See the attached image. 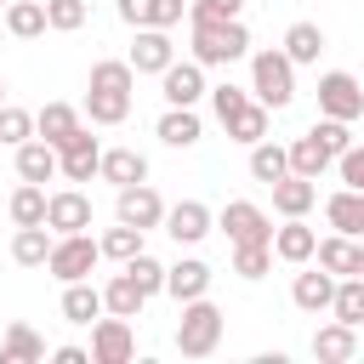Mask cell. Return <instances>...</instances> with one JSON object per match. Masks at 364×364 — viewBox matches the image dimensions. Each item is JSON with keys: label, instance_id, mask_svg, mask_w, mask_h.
Here are the masks:
<instances>
[{"label": "cell", "instance_id": "obj_1", "mask_svg": "<svg viewBox=\"0 0 364 364\" xmlns=\"http://www.w3.org/2000/svg\"><path fill=\"white\" fill-rule=\"evenodd\" d=\"M131 102H136V68L125 57L91 63V80H85V114H91V125H125Z\"/></svg>", "mask_w": 364, "mask_h": 364}, {"label": "cell", "instance_id": "obj_2", "mask_svg": "<svg viewBox=\"0 0 364 364\" xmlns=\"http://www.w3.org/2000/svg\"><path fill=\"white\" fill-rule=\"evenodd\" d=\"M188 23H193V63L199 68H222V63L250 57V34L239 17H188Z\"/></svg>", "mask_w": 364, "mask_h": 364}, {"label": "cell", "instance_id": "obj_3", "mask_svg": "<svg viewBox=\"0 0 364 364\" xmlns=\"http://www.w3.org/2000/svg\"><path fill=\"white\" fill-rule=\"evenodd\" d=\"M250 97H256L267 114H279V108L296 102V63H290L279 46L250 51Z\"/></svg>", "mask_w": 364, "mask_h": 364}, {"label": "cell", "instance_id": "obj_4", "mask_svg": "<svg viewBox=\"0 0 364 364\" xmlns=\"http://www.w3.org/2000/svg\"><path fill=\"white\" fill-rule=\"evenodd\" d=\"M222 330H228L222 307L210 296H193V301H182V318H176V353L182 358H210L222 347Z\"/></svg>", "mask_w": 364, "mask_h": 364}, {"label": "cell", "instance_id": "obj_5", "mask_svg": "<svg viewBox=\"0 0 364 364\" xmlns=\"http://www.w3.org/2000/svg\"><path fill=\"white\" fill-rule=\"evenodd\" d=\"M97 256H102V245L91 233H57L51 239V256H46V273L63 279V284H74V279H91Z\"/></svg>", "mask_w": 364, "mask_h": 364}, {"label": "cell", "instance_id": "obj_6", "mask_svg": "<svg viewBox=\"0 0 364 364\" xmlns=\"http://www.w3.org/2000/svg\"><path fill=\"white\" fill-rule=\"evenodd\" d=\"M318 114L324 119H364V85L347 74V68H330V74H318Z\"/></svg>", "mask_w": 364, "mask_h": 364}, {"label": "cell", "instance_id": "obj_7", "mask_svg": "<svg viewBox=\"0 0 364 364\" xmlns=\"http://www.w3.org/2000/svg\"><path fill=\"white\" fill-rule=\"evenodd\" d=\"M216 228L228 233V245H273V216L262 205H250V199H228Z\"/></svg>", "mask_w": 364, "mask_h": 364}, {"label": "cell", "instance_id": "obj_8", "mask_svg": "<svg viewBox=\"0 0 364 364\" xmlns=\"http://www.w3.org/2000/svg\"><path fill=\"white\" fill-rule=\"evenodd\" d=\"M136 358V336H131V318L108 313L91 324V364H131Z\"/></svg>", "mask_w": 364, "mask_h": 364}, {"label": "cell", "instance_id": "obj_9", "mask_svg": "<svg viewBox=\"0 0 364 364\" xmlns=\"http://www.w3.org/2000/svg\"><path fill=\"white\" fill-rule=\"evenodd\" d=\"M97 165H102V142L80 125V131L57 148V176H63V182H91V176H97Z\"/></svg>", "mask_w": 364, "mask_h": 364}, {"label": "cell", "instance_id": "obj_10", "mask_svg": "<svg viewBox=\"0 0 364 364\" xmlns=\"http://www.w3.org/2000/svg\"><path fill=\"white\" fill-rule=\"evenodd\" d=\"M46 228H51V233H85V228H91V193H85V188H57V193H46Z\"/></svg>", "mask_w": 364, "mask_h": 364}, {"label": "cell", "instance_id": "obj_11", "mask_svg": "<svg viewBox=\"0 0 364 364\" xmlns=\"http://www.w3.org/2000/svg\"><path fill=\"white\" fill-rule=\"evenodd\" d=\"M125 63H131L136 74H165V68L176 63V40H171V28H136Z\"/></svg>", "mask_w": 364, "mask_h": 364}, {"label": "cell", "instance_id": "obj_12", "mask_svg": "<svg viewBox=\"0 0 364 364\" xmlns=\"http://www.w3.org/2000/svg\"><path fill=\"white\" fill-rule=\"evenodd\" d=\"M114 216L148 233V228H159V222H165V199H159L148 182H131V188H119V199H114Z\"/></svg>", "mask_w": 364, "mask_h": 364}, {"label": "cell", "instance_id": "obj_13", "mask_svg": "<svg viewBox=\"0 0 364 364\" xmlns=\"http://www.w3.org/2000/svg\"><path fill=\"white\" fill-rule=\"evenodd\" d=\"M114 11L125 28H176L188 0H114Z\"/></svg>", "mask_w": 364, "mask_h": 364}, {"label": "cell", "instance_id": "obj_14", "mask_svg": "<svg viewBox=\"0 0 364 364\" xmlns=\"http://www.w3.org/2000/svg\"><path fill=\"white\" fill-rule=\"evenodd\" d=\"M159 97H165V108H193L199 97H205V68L188 57V63H171L165 74H159Z\"/></svg>", "mask_w": 364, "mask_h": 364}, {"label": "cell", "instance_id": "obj_15", "mask_svg": "<svg viewBox=\"0 0 364 364\" xmlns=\"http://www.w3.org/2000/svg\"><path fill=\"white\" fill-rule=\"evenodd\" d=\"M176 245H199L210 228H216V216H210V205H199V199H182V205H171L165 210V222H159Z\"/></svg>", "mask_w": 364, "mask_h": 364}, {"label": "cell", "instance_id": "obj_16", "mask_svg": "<svg viewBox=\"0 0 364 364\" xmlns=\"http://www.w3.org/2000/svg\"><path fill=\"white\" fill-rule=\"evenodd\" d=\"M267 188H273V210H279V216H307V210L318 205V182H313V176L284 171V176L267 182Z\"/></svg>", "mask_w": 364, "mask_h": 364}, {"label": "cell", "instance_id": "obj_17", "mask_svg": "<svg viewBox=\"0 0 364 364\" xmlns=\"http://www.w3.org/2000/svg\"><path fill=\"white\" fill-rule=\"evenodd\" d=\"M313 245H318V233H313L301 216H284V228H273V256L290 262V267L313 262Z\"/></svg>", "mask_w": 364, "mask_h": 364}, {"label": "cell", "instance_id": "obj_18", "mask_svg": "<svg viewBox=\"0 0 364 364\" xmlns=\"http://www.w3.org/2000/svg\"><path fill=\"white\" fill-rule=\"evenodd\" d=\"M353 353H358V330H353V324L330 318V324L313 330V358H318V364H347Z\"/></svg>", "mask_w": 364, "mask_h": 364}, {"label": "cell", "instance_id": "obj_19", "mask_svg": "<svg viewBox=\"0 0 364 364\" xmlns=\"http://www.w3.org/2000/svg\"><path fill=\"white\" fill-rule=\"evenodd\" d=\"M324 222L347 239H364V188H341L324 199Z\"/></svg>", "mask_w": 364, "mask_h": 364}, {"label": "cell", "instance_id": "obj_20", "mask_svg": "<svg viewBox=\"0 0 364 364\" xmlns=\"http://www.w3.org/2000/svg\"><path fill=\"white\" fill-rule=\"evenodd\" d=\"M97 176H102V182H114V188L148 182V154H136V148H102V165H97Z\"/></svg>", "mask_w": 364, "mask_h": 364}, {"label": "cell", "instance_id": "obj_21", "mask_svg": "<svg viewBox=\"0 0 364 364\" xmlns=\"http://www.w3.org/2000/svg\"><path fill=\"white\" fill-rule=\"evenodd\" d=\"M205 290H210V267H205L199 256H182V262H171V267H165V296L193 301V296H205Z\"/></svg>", "mask_w": 364, "mask_h": 364}, {"label": "cell", "instance_id": "obj_22", "mask_svg": "<svg viewBox=\"0 0 364 364\" xmlns=\"http://www.w3.org/2000/svg\"><path fill=\"white\" fill-rule=\"evenodd\" d=\"M154 131H159L165 148H193V142L205 136V119H199V108H165Z\"/></svg>", "mask_w": 364, "mask_h": 364}, {"label": "cell", "instance_id": "obj_23", "mask_svg": "<svg viewBox=\"0 0 364 364\" xmlns=\"http://www.w3.org/2000/svg\"><path fill=\"white\" fill-rule=\"evenodd\" d=\"M17 176L46 188V182L57 176V148H51L46 136H28V142H17Z\"/></svg>", "mask_w": 364, "mask_h": 364}, {"label": "cell", "instance_id": "obj_24", "mask_svg": "<svg viewBox=\"0 0 364 364\" xmlns=\"http://www.w3.org/2000/svg\"><path fill=\"white\" fill-rule=\"evenodd\" d=\"M330 296H336V273H324V267L296 273V284H290V301L301 313H330Z\"/></svg>", "mask_w": 364, "mask_h": 364}, {"label": "cell", "instance_id": "obj_25", "mask_svg": "<svg viewBox=\"0 0 364 364\" xmlns=\"http://www.w3.org/2000/svg\"><path fill=\"white\" fill-rule=\"evenodd\" d=\"M148 307V290L131 279V273H114L108 284H102V313H119V318H136Z\"/></svg>", "mask_w": 364, "mask_h": 364}, {"label": "cell", "instance_id": "obj_26", "mask_svg": "<svg viewBox=\"0 0 364 364\" xmlns=\"http://www.w3.org/2000/svg\"><path fill=\"white\" fill-rule=\"evenodd\" d=\"M0 364H46V341H40V330L17 318V324L6 330V341H0Z\"/></svg>", "mask_w": 364, "mask_h": 364}, {"label": "cell", "instance_id": "obj_27", "mask_svg": "<svg viewBox=\"0 0 364 364\" xmlns=\"http://www.w3.org/2000/svg\"><path fill=\"white\" fill-rule=\"evenodd\" d=\"M74 131H80V108H68V102H46L34 114V136H46L51 148H63Z\"/></svg>", "mask_w": 364, "mask_h": 364}, {"label": "cell", "instance_id": "obj_28", "mask_svg": "<svg viewBox=\"0 0 364 364\" xmlns=\"http://www.w3.org/2000/svg\"><path fill=\"white\" fill-rule=\"evenodd\" d=\"M51 239H57V233H51L46 222H34V228H17V233H11V262H17V267H46V256H51Z\"/></svg>", "mask_w": 364, "mask_h": 364}, {"label": "cell", "instance_id": "obj_29", "mask_svg": "<svg viewBox=\"0 0 364 364\" xmlns=\"http://www.w3.org/2000/svg\"><path fill=\"white\" fill-rule=\"evenodd\" d=\"M63 318H68V324H97V318H102V290L85 284V279L63 284Z\"/></svg>", "mask_w": 364, "mask_h": 364}, {"label": "cell", "instance_id": "obj_30", "mask_svg": "<svg viewBox=\"0 0 364 364\" xmlns=\"http://www.w3.org/2000/svg\"><path fill=\"white\" fill-rule=\"evenodd\" d=\"M279 51H284L296 68H301V63H318V51H324V28H318V23H290Z\"/></svg>", "mask_w": 364, "mask_h": 364}, {"label": "cell", "instance_id": "obj_31", "mask_svg": "<svg viewBox=\"0 0 364 364\" xmlns=\"http://www.w3.org/2000/svg\"><path fill=\"white\" fill-rule=\"evenodd\" d=\"M330 159H336V154H330V148H324L313 131L290 142V171H296V176H313V182H318V176L330 171Z\"/></svg>", "mask_w": 364, "mask_h": 364}, {"label": "cell", "instance_id": "obj_32", "mask_svg": "<svg viewBox=\"0 0 364 364\" xmlns=\"http://www.w3.org/2000/svg\"><path fill=\"white\" fill-rule=\"evenodd\" d=\"M330 318H341V324H364V279L358 273H347V279H336V296H330Z\"/></svg>", "mask_w": 364, "mask_h": 364}, {"label": "cell", "instance_id": "obj_33", "mask_svg": "<svg viewBox=\"0 0 364 364\" xmlns=\"http://www.w3.org/2000/svg\"><path fill=\"white\" fill-rule=\"evenodd\" d=\"M0 23H6V34H17V40H40V34H46V6H40V0H11Z\"/></svg>", "mask_w": 364, "mask_h": 364}, {"label": "cell", "instance_id": "obj_34", "mask_svg": "<svg viewBox=\"0 0 364 364\" xmlns=\"http://www.w3.org/2000/svg\"><path fill=\"white\" fill-rule=\"evenodd\" d=\"M313 256H318V267H324V273L347 279V273H353V256H358V239H347V233H330V239H318V245H313Z\"/></svg>", "mask_w": 364, "mask_h": 364}, {"label": "cell", "instance_id": "obj_35", "mask_svg": "<svg viewBox=\"0 0 364 364\" xmlns=\"http://www.w3.org/2000/svg\"><path fill=\"white\" fill-rule=\"evenodd\" d=\"M284 171H290V148H279V142H267V136L250 142V176H256V182H279Z\"/></svg>", "mask_w": 364, "mask_h": 364}, {"label": "cell", "instance_id": "obj_36", "mask_svg": "<svg viewBox=\"0 0 364 364\" xmlns=\"http://www.w3.org/2000/svg\"><path fill=\"white\" fill-rule=\"evenodd\" d=\"M228 136H233V142H245V148H250V142H262V136H267V108L250 97V102L228 119Z\"/></svg>", "mask_w": 364, "mask_h": 364}, {"label": "cell", "instance_id": "obj_37", "mask_svg": "<svg viewBox=\"0 0 364 364\" xmlns=\"http://www.w3.org/2000/svg\"><path fill=\"white\" fill-rule=\"evenodd\" d=\"M11 222H17V228L46 222V188H40V182H23V188L11 193Z\"/></svg>", "mask_w": 364, "mask_h": 364}, {"label": "cell", "instance_id": "obj_38", "mask_svg": "<svg viewBox=\"0 0 364 364\" xmlns=\"http://www.w3.org/2000/svg\"><path fill=\"white\" fill-rule=\"evenodd\" d=\"M205 97H210V114H216L222 125H228V119H233V114L250 102V91H245V85H233V80H222V85H205Z\"/></svg>", "mask_w": 364, "mask_h": 364}, {"label": "cell", "instance_id": "obj_39", "mask_svg": "<svg viewBox=\"0 0 364 364\" xmlns=\"http://www.w3.org/2000/svg\"><path fill=\"white\" fill-rule=\"evenodd\" d=\"M97 245H102V256H114V262H131V256L142 250V228L119 222V228H108V233H102Z\"/></svg>", "mask_w": 364, "mask_h": 364}, {"label": "cell", "instance_id": "obj_40", "mask_svg": "<svg viewBox=\"0 0 364 364\" xmlns=\"http://www.w3.org/2000/svg\"><path fill=\"white\" fill-rule=\"evenodd\" d=\"M273 267V245H233V273L239 279H267Z\"/></svg>", "mask_w": 364, "mask_h": 364}, {"label": "cell", "instance_id": "obj_41", "mask_svg": "<svg viewBox=\"0 0 364 364\" xmlns=\"http://www.w3.org/2000/svg\"><path fill=\"white\" fill-rule=\"evenodd\" d=\"M119 267H125L148 296H159V290H165V262H154L148 250H136V256H131V262H119Z\"/></svg>", "mask_w": 364, "mask_h": 364}, {"label": "cell", "instance_id": "obj_42", "mask_svg": "<svg viewBox=\"0 0 364 364\" xmlns=\"http://www.w3.org/2000/svg\"><path fill=\"white\" fill-rule=\"evenodd\" d=\"M46 28H57V34L85 28V0H46Z\"/></svg>", "mask_w": 364, "mask_h": 364}, {"label": "cell", "instance_id": "obj_43", "mask_svg": "<svg viewBox=\"0 0 364 364\" xmlns=\"http://www.w3.org/2000/svg\"><path fill=\"white\" fill-rule=\"evenodd\" d=\"M28 136H34V114H28V108L0 102V142H6V148H17V142H28Z\"/></svg>", "mask_w": 364, "mask_h": 364}, {"label": "cell", "instance_id": "obj_44", "mask_svg": "<svg viewBox=\"0 0 364 364\" xmlns=\"http://www.w3.org/2000/svg\"><path fill=\"white\" fill-rule=\"evenodd\" d=\"M313 136H318V142H324L330 154H347V148H353V125H347V119H324V114H318Z\"/></svg>", "mask_w": 364, "mask_h": 364}, {"label": "cell", "instance_id": "obj_45", "mask_svg": "<svg viewBox=\"0 0 364 364\" xmlns=\"http://www.w3.org/2000/svg\"><path fill=\"white\" fill-rule=\"evenodd\" d=\"M336 165H341V182H347V188H364V148L336 154Z\"/></svg>", "mask_w": 364, "mask_h": 364}, {"label": "cell", "instance_id": "obj_46", "mask_svg": "<svg viewBox=\"0 0 364 364\" xmlns=\"http://www.w3.org/2000/svg\"><path fill=\"white\" fill-rule=\"evenodd\" d=\"M239 6H245V0H193L188 17H239Z\"/></svg>", "mask_w": 364, "mask_h": 364}, {"label": "cell", "instance_id": "obj_47", "mask_svg": "<svg viewBox=\"0 0 364 364\" xmlns=\"http://www.w3.org/2000/svg\"><path fill=\"white\" fill-rule=\"evenodd\" d=\"M51 358H57V364H91V353H85V347H57Z\"/></svg>", "mask_w": 364, "mask_h": 364}, {"label": "cell", "instance_id": "obj_48", "mask_svg": "<svg viewBox=\"0 0 364 364\" xmlns=\"http://www.w3.org/2000/svg\"><path fill=\"white\" fill-rule=\"evenodd\" d=\"M353 273L364 279V239H358V256H353Z\"/></svg>", "mask_w": 364, "mask_h": 364}, {"label": "cell", "instance_id": "obj_49", "mask_svg": "<svg viewBox=\"0 0 364 364\" xmlns=\"http://www.w3.org/2000/svg\"><path fill=\"white\" fill-rule=\"evenodd\" d=\"M0 102H6V74H0Z\"/></svg>", "mask_w": 364, "mask_h": 364}, {"label": "cell", "instance_id": "obj_50", "mask_svg": "<svg viewBox=\"0 0 364 364\" xmlns=\"http://www.w3.org/2000/svg\"><path fill=\"white\" fill-rule=\"evenodd\" d=\"M0 28H6V23H0Z\"/></svg>", "mask_w": 364, "mask_h": 364}]
</instances>
